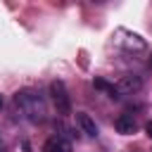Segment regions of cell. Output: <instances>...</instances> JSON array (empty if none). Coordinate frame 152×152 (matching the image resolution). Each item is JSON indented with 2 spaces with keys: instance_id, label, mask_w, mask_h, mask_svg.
I'll return each instance as SVG.
<instances>
[{
  "instance_id": "6da1fadb",
  "label": "cell",
  "mask_w": 152,
  "mask_h": 152,
  "mask_svg": "<svg viewBox=\"0 0 152 152\" xmlns=\"http://www.w3.org/2000/svg\"><path fill=\"white\" fill-rule=\"evenodd\" d=\"M14 104H17V109L21 112V116L28 119L31 124H43L45 116H48V107H45V100L40 97V93L19 90V93L14 95Z\"/></svg>"
},
{
  "instance_id": "7a4b0ae2",
  "label": "cell",
  "mask_w": 152,
  "mask_h": 152,
  "mask_svg": "<svg viewBox=\"0 0 152 152\" xmlns=\"http://www.w3.org/2000/svg\"><path fill=\"white\" fill-rule=\"evenodd\" d=\"M50 95H52V102L57 107V114H71V97L66 93V86L62 81H52L50 83Z\"/></svg>"
},
{
  "instance_id": "3957f363",
  "label": "cell",
  "mask_w": 152,
  "mask_h": 152,
  "mask_svg": "<svg viewBox=\"0 0 152 152\" xmlns=\"http://www.w3.org/2000/svg\"><path fill=\"white\" fill-rule=\"evenodd\" d=\"M114 43L121 45V48H126V50H135V52H142V50L147 48V43H145L138 33L126 31V28H116V31H114Z\"/></svg>"
},
{
  "instance_id": "277c9868",
  "label": "cell",
  "mask_w": 152,
  "mask_h": 152,
  "mask_svg": "<svg viewBox=\"0 0 152 152\" xmlns=\"http://www.w3.org/2000/svg\"><path fill=\"white\" fill-rule=\"evenodd\" d=\"M140 88H142V78L135 76V74L121 76V78L116 81V90H119V95H133V93H138Z\"/></svg>"
},
{
  "instance_id": "5b68a950",
  "label": "cell",
  "mask_w": 152,
  "mask_h": 152,
  "mask_svg": "<svg viewBox=\"0 0 152 152\" xmlns=\"http://www.w3.org/2000/svg\"><path fill=\"white\" fill-rule=\"evenodd\" d=\"M43 152H71V142L55 135V138H48L45 145H43Z\"/></svg>"
},
{
  "instance_id": "8992f818",
  "label": "cell",
  "mask_w": 152,
  "mask_h": 152,
  "mask_svg": "<svg viewBox=\"0 0 152 152\" xmlns=\"http://www.w3.org/2000/svg\"><path fill=\"white\" fill-rule=\"evenodd\" d=\"M76 124L81 126V131H83L86 135H90V138H95V135H97V126H95V121H93V116H90V114L78 112V114H76Z\"/></svg>"
},
{
  "instance_id": "52a82bcc",
  "label": "cell",
  "mask_w": 152,
  "mask_h": 152,
  "mask_svg": "<svg viewBox=\"0 0 152 152\" xmlns=\"http://www.w3.org/2000/svg\"><path fill=\"white\" fill-rule=\"evenodd\" d=\"M114 128H116V133H121V135H131V133H135V121H133V116L121 114V116L114 119Z\"/></svg>"
},
{
  "instance_id": "ba28073f",
  "label": "cell",
  "mask_w": 152,
  "mask_h": 152,
  "mask_svg": "<svg viewBox=\"0 0 152 152\" xmlns=\"http://www.w3.org/2000/svg\"><path fill=\"white\" fill-rule=\"evenodd\" d=\"M93 86H95L97 90L107 93L112 100H119V97H121V95H119V90H116V86H114V83H109V81H104V78H95V81H93Z\"/></svg>"
},
{
  "instance_id": "9c48e42d",
  "label": "cell",
  "mask_w": 152,
  "mask_h": 152,
  "mask_svg": "<svg viewBox=\"0 0 152 152\" xmlns=\"http://www.w3.org/2000/svg\"><path fill=\"white\" fill-rule=\"evenodd\" d=\"M145 131H147V135L152 138V124H147V126H145Z\"/></svg>"
},
{
  "instance_id": "30bf717a",
  "label": "cell",
  "mask_w": 152,
  "mask_h": 152,
  "mask_svg": "<svg viewBox=\"0 0 152 152\" xmlns=\"http://www.w3.org/2000/svg\"><path fill=\"white\" fill-rule=\"evenodd\" d=\"M0 109H2V95H0Z\"/></svg>"
},
{
  "instance_id": "8fae6325",
  "label": "cell",
  "mask_w": 152,
  "mask_h": 152,
  "mask_svg": "<svg viewBox=\"0 0 152 152\" xmlns=\"http://www.w3.org/2000/svg\"><path fill=\"white\" fill-rule=\"evenodd\" d=\"M150 66H152V59H150Z\"/></svg>"
},
{
  "instance_id": "7c38bea8",
  "label": "cell",
  "mask_w": 152,
  "mask_h": 152,
  "mask_svg": "<svg viewBox=\"0 0 152 152\" xmlns=\"http://www.w3.org/2000/svg\"><path fill=\"white\" fill-rule=\"evenodd\" d=\"M0 152H2V150H0Z\"/></svg>"
}]
</instances>
